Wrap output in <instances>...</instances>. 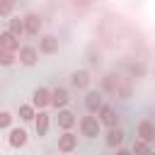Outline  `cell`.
<instances>
[{"label": "cell", "instance_id": "1", "mask_svg": "<svg viewBox=\"0 0 155 155\" xmlns=\"http://www.w3.org/2000/svg\"><path fill=\"white\" fill-rule=\"evenodd\" d=\"M80 131H82V136H87V138H97V136H99V121H97L94 116H82V119H80Z\"/></svg>", "mask_w": 155, "mask_h": 155}, {"label": "cell", "instance_id": "2", "mask_svg": "<svg viewBox=\"0 0 155 155\" xmlns=\"http://www.w3.org/2000/svg\"><path fill=\"white\" fill-rule=\"evenodd\" d=\"M99 124H107L109 128H119V116H116V111L109 104H104L99 109Z\"/></svg>", "mask_w": 155, "mask_h": 155}, {"label": "cell", "instance_id": "3", "mask_svg": "<svg viewBox=\"0 0 155 155\" xmlns=\"http://www.w3.org/2000/svg\"><path fill=\"white\" fill-rule=\"evenodd\" d=\"M17 48H19L17 39H15L10 31H5V34L0 36V53H12V51H17Z\"/></svg>", "mask_w": 155, "mask_h": 155}, {"label": "cell", "instance_id": "4", "mask_svg": "<svg viewBox=\"0 0 155 155\" xmlns=\"http://www.w3.org/2000/svg\"><path fill=\"white\" fill-rule=\"evenodd\" d=\"M75 145H78V136H73V133H63L58 138V150H63V153H73Z\"/></svg>", "mask_w": 155, "mask_h": 155}, {"label": "cell", "instance_id": "5", "mask_svg": "<svg viewBox=\"0 0 155 155\" xmlns=\"http://www.w3.org/2000/svg\"><path fill=\"white\" fill-rule=\"evenodd\" d=\"M138 140H143V143H148V140H155V126L150 124V121H140L138 124Z\"/></svg>", "mask_w": 155, "mask_h": 155}, {"label": "cell", "instance_id": "6", "mask_svg": "<svg viewBox=\"0 0 155 155\" xmlns=\"http://www.w3.org/2000/svg\"><path fill=\"white\" fill-rule=\"evenodd\" d=\"M85 104H87V109L90 111H99L104 104H102V92H97V90H92V92H87V97H85Z\"/></svg>", "mask_w": 155, "mask_h": 155}, {"label": "cell", "instance_id": "7", "mask_svg": "<svg viewBox=\"0 0 155 155\" xmlns=\"http://www.w3.org/2000/svg\"><path fill=\"white\" fill-rule=\"evenodd\" d=\"M68 99H70V97H68V90H65V87H56V90L51 92V104H53V107H65Z\"/></svg>", "mask_w": 155, "mask_h": 155}, {"label": "cell", "instance_id": "8", "mask_svg": "<svg viewBox=\"0 0 155 155\" xmlns=\"http://www.w3.org/2000/svg\"><path fill=\"white\" fill-rule=\"evenodd\" d=\"M24 29H27L29 36H36L39 29H41V19H39L36 15H27V19H24Z\"/></svg>", "mask_w": 155, "mask_h": 155}, {"label": "cell", "instance_id": "9", "mask_svg": "<svg viewBox=\"0 0 155 155\" xmlns=\"http://www.w3.org/2000/svg\"><path fill=\"white\" fill-rule=\"evenodd\" d=\"M36 58H39V53H36V48H31V46H24V48L19 51V63H24V65H34Z\"/></svg>", "mask_w": 155, "mask_h": 155}, {"label": "cell", "instance_id": "10", "mask_svg": "<svg viewBox=\"0 0 155 155\" xmlns=\"http://www.w3.org/2000/svg\"><path fill=\"white\" fill-rule=\"evenodd\" d=\"M24 143H27V131H24V128H12V131H10V145L22 148Z\"/></svg>", "mask_w": 155, "mask_h": 155}, {"label": "cell", "instance_id": "11", "mask_svg": "<svg viewBox=\"0 0 155 155\" xmlns=\"http://www.w3.org/2000/svg\"><path fill=\"white\" fill-rule=\"evenodd\" d=\"M39 48H41V53H56L58 51V39L56 36H44Z\"/></svg>", "mask_w": 155, "mask_h": 155}, {"label": "cell", "instance_id": "12", "mask_svg": "<svg viewBox=\"0 0 155 155\" xmlns=\"http://www.w3.org/2000/svg\"><path fill=\"white\" fill-rule=\"evenodd\" d=\"M46 104H51V92L44 87L34 90V107H46Z\"/></svg>", "mask_w": 155, "mask_h": 155}, {"label": "cell", "instance_id": "13", "mask_svg": "<svg viewBox=\"0 0 155 155\" xmlns=\"http://www.w3.org/2000/svg\"><path fill=\"white\" fill-rule=\"evenodd\" d=\"M75 121H78V119H75V114H73V111H65V109H63V111H58V126H61V128H73V126H75Z\"/></svg>", "mask_w": 155, "mask_h": 155}, {"label": "cell", "instance_id": "14", "mask_svg": "<svg viewBox=\"0 0 155 155\" xmlns=\"http://www.w3.org/2000/svg\"><path fill=\"white\" fill-rule=\"evenodd\" d=\"M7 31H10V34H12L15 39H19V36H22V34H24L27 29H24V22L15 17V19H10V22H7Z\"/></svg>", "mask_w": 155, "mask_h": 155}, {"label": "cell", "instance_id": "15", "mask_svg": "<svg viewBox=\"0 0 155 155\" xmlns=\"http://www.w3.org/2000/svg\"><path fill=\"white\" fill-rule=\"evenodd\" d=\"M73 85H75L78 90L87 87V85H90V73H87V70H78V73L73 75Z\"/></svg>", "mask_w": 155, "mask_h": 155}, {"label": "cell", "instance_id": "16", "mask_svg": "<svg viewBox=\"0 0 155 155\" xmlns=\"http://www.w3.org/2000/svg\"><path fill=\"white\" fill-rule=\"evenodd\" d=\"M102 90H104V92H116V90H119V78H116V75H107V78L102 80Z\"/></svg>", "mask_w": 155, "mask_h": 155}, {"label": "cell", "instance_id": "17", "mask_svg": "<svg viewBox=\"0 0 155 155\" xmlns=\"http://www.w3.org/2000/svg\"><path fill=\"white\" fill-rule=\"evenodd\" d=\"M46 131H48V114H39L36 116V133L39 136H46Z\"/></svg>", "mask_w": 155, "mask_h": 155}, {"label": "cell", "instance_id": "18", "mask_svg": "<svg viewBox=\"0 0 155 155\" xmlns=\"http://www.w3.org/2000/svg\"><path fill=\"white\" fill-rule=\"evenodd\" d=\"M124 140V131L121 128H109V133H107V143L109 145H119Z\"/></svg>", "mask_w": 155, "mask_h": 155}, {"label": "cell", "instance_id": "19", "mask_svg": "<svg viewBox=\"0 0 155 155\" xmlns=\"http://www.w3.org/2000/svg\"><path fill=\"white\" fill-rule=\"evenodd\" d=\"M133 155H155V150H150V148H148V143L136 140V143H133Z\"/></svg>", "mask_w": 155, "mask_h": 155}, {"label": "cell", "instance_id": "20", "mask_svg": "<svg viewBox=\"0 0 155 155\" xmlns=\"http://www.w3.org/2000/svg\"><path fill=\"white\" fill-rule=\"evenodd\" d=\"M19 119H22V121H31V119H34V109L27 107V104L19 107Z\"/></svg>", "mask_w": 155, "mask_h": 155}, {"label": "cell", "instance_id": "21", "mask_svg": "<svg viewBox=\"0 0 155 155\" xmlns=\"http://www.w3.org/2000/svg\"><path fill=\"white\" fill-rule=\"evenodd\" d=\"M12 61H15V56H12V53H0V63H2V65H10Z\"/></svg>", "mask_w": 155, "mask_h": 155}, {"label": "cell", "instance_id": "22", "mask_svg": "<svg viewBox=\"0 0 155 155\" xmlns=\"http://www.w3.org/2000/svg\"><path fill=\"white\" fill-rule=\"evenodd\" d=\"M10 121H12V116L5 111V114H0V126H10Z\"/></svg>", "mask_w": 155, "mask_h": 155}, {"label": "cell", "instance_id": "23", "mask_svg": "<svg viewBox=\"0 0 155 155\" xmlns=\"http://www.w3.org/2000/svg\"><path fill=\"white\" fill-rule=\"evenodd\" d=\"M116 155H133V150H119Z\"/></svg>", "mask_w": 155, "mask_h": 155}]
</instances>
